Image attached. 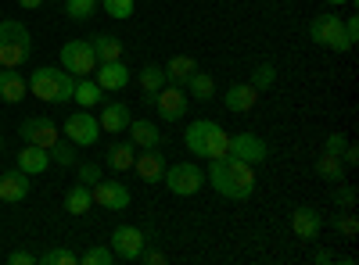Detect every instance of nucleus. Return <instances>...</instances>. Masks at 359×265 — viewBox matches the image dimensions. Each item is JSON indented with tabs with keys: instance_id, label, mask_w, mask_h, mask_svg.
<instances>
[{
	"instance_id": "33",
	"label": "nucleus",
	"mask_w": 359,
	"mask_h": 265,
	"mask_svg": "<svg viewBox=\"0 0 359 265\" xmlns=\"http://www.w3.org/2000/svg\"><path fill=\"white\" fill-rule=\"evenodd\" d=\"M273 83H277V65L273 62H259L252 69V86H255V90H269Z\"/></svg>"
},
{
	"instance_id": "15",
	"label": "nucleus",
	"mask_w": 359,
	"mask_h": 265,
	"mask_svg": "<svg viewBox=\"0 0 359 265\" xmlns=\"http://www.w3.org/2000/svg\"><path fill=\"white\" fill-rule=\"evenodd\" d=\"M133 169H137V176L144 183H158L165 176V155L158 151V147H151V151H144V155L133 158Z\"/></svg>"
},
{
	"instance_id": "41",
	"label": "nucleus",
	"mask_w": 359,
	"mask_h": 265,
	"mask_svg": "<svg viewBox=\"0 0 359 265\" xmlns=\"http://www.w3.org/2000/svg\"><path fill=\"white\" fill-rule=\"evenodd\" d=\"M345 36H348V43L355 47V40H359V18H355V15H348V22H345Z\"/></svg>"
},
{
	"instance_id": "10",
	"label": "nucleus",
	"mask_w": 359,
	"mask_h": 265,
	"mask_svg": "<svg viewBox=\"0 0 359 265\" xmlns=\"http://www.w3.org/2000/svg\"><path fill=\"white\" fill-rule=\"evenodd\" d=\"M90 197H94V204H101V208H108V212H123L133 201L126 183H104V180H97L94 187H90Z\"/></svg>"
},
{
	"instance_id": "2",
	"label": "nucleus",
	"mask_w": 359,
	"mask_h": 265,
	"mask_svg": "<svg viewBox=\"0 0 359 265\" xmlns=\"http://www.w3.org/2000/svg\"><path fill=\"white\" fill-rule=\"evenodd\" d=\"M25 83H29V94L43 104H65V101H72V90H76V76L65 69H50V65L36 69Z\"/></svg>"
},
{
	"instance_id": "9",
	"label": "nucleus",
	"mask_w": 359,
	"mask_h": 265,
	"mask_svg": "<svg viewBox=\"0 0 359 265\" xmlns=\"http://www.w3.org/2000/svg\"><path fill=\"white\" fill-rule=\"evenodd\" d=\"M226 155L241 158V162H248V165H259V162L269 158V147H266V140L255 136V133H237V136H230Z\"/></svg>"
},
{
	"instance_id": "31",
	"label": "nucleus",
	"mask_w": 359,
	"mask_h": 265,
	"mask_svg": "<svg viewBox=\"0 0 359 265\" xmlns=\"http://www.w3.org/2000/svg\"><path fill=\"white\" fill-rule=\"evenodd\" d=\"M331 226L341 233L345 241H355V237H359V219H355V208H338V212L331 215Z\"/></svg>"
},
{
	"instance_id": "3",
	"label": "nucleus",
	"mask_w": 359,
	"mask_h": 265,
	"mask_svg": "<svg viewBox=\"0 0 359 265\" xmlns=\"http://www.w3.org/2000/svg\"><path fill=\"white\" fill-rule=\"evenodd\" d=\"M184 143H187V151L198 155V158H223L226 155V147H230V136L216 126V122H208V119H198L187 126L184 133Z\"/></svg>"
},
{
	"instance_id": "35",
	"label": "nucleus",
	"mask_w": 359,
	"mask_h": 265,
	"mask_svg": "<svg viewBox=\"0 0 359 265\" xmlns=\"http://www.w3.org/2000/svg\"><path fill=\"white\" fill-rule=\"evenodd\" d=\"M115 262V251L111 248H90L86 255H79V265H111Z\"/></svg>"
},
{
	"instance_id": "40",
	"label": "nucleus",
	"mask_w": 359,
	"mask_h": 265,
	"mask_svg": "<svg viewBox=\"0 0 359 265\" xmlns=\"http://www.w3.org/2000/svg\"><path fill=\"white\" fill-rule=\"evenodd\" d=\"M345 143H348L345 133H331V136L323 140V151H327V155H341V151H345Z\"/></svg>"
},
{
	"instance_id": "1",
	"label": "nucleus",
	"mask_w": 359,
	"mask_h": 265,
	"mask_svg": "<svg viewBox=\"0 0 359 265\" xmlns=\"http://www.w3.org/2000/svg\"><path fill=\"white\" fill-rule=\"evenodd\" d=\"M208 183H212L216 194H223L230 201H245L255 190V172L248 162L223 155V158H212V165H208Z\"/></svg>"
},
{
	"instance_id": "42",
	"label": "nucleus",
	"mask_w": 359,
	"mask_h": 265,
	"mask_svg": "<svg viewBox=\"0 0 359 265\" xmlns=\"http://www.w3.org/2000/svg\"><path fill=\"white\" fill-rule=\"evenodd\" d=\"M137 262H147V265H162V262H165V255H162V251H147V248H144Z\"/></svg>"
},
{
	"instance_id": "45",
	"label": "nucleus",
	"mask_w": 359,
	"mask_h": 265,
	"mask_svg": "<svg viewBox=\"0 0 359 265\" xmlns=\"http://www.w3.org/2000/svg\"><path fill=\"white\" fill-rule=\"evenodd\" d=\"M341 162H345V165H355V162H359V151H355L352 143H345V151H341Z\"/></svg>"
},
{
	"instance_id": "37",
	"label": "nucleus",
	"mask_w": 359,
	"mask_h": 265,
	"mask_svg": "<svg viewBox=\"0 0 359 265\" xmlns=\"http://www.w3.org/2000/svg\"><path fill=\"white\" fill-rule=\"evenodd\" d=\"M101 8L111 15V18H118V22H126L130 15H133V0H101Z\"/></svg>"
},
{
	"instance_id": "44",
	"label": "nucleus",
	"mask_w": 359,
	"mask_h": 265,
	"mask_svg": "<svg viewBox=\"0 0 359 265\" xmlns=\"http://www.w3.org/2000/svg\"><path fill=\"white\" fill-rule=\"evenodd\" d=\"M313 262H316V265H331V262H338V255H334V251H316Z\"/></svg>"
},
{
	"instance_id": "6",
	"label": "nucleus",
	"mask_w": 359,
	"mask_h": 265,
	"mask_svg": "<svg viewBox=\"0 0 359 265\" xmlns=\"http://www.w3.org/2000/svg\"><path fill=\"white\" fill-rule=\"evenodd\" d=\"M165 187L176 194V197H194L201 187H205V172L194 165V162H176L165 169Z\"/></svg>"
},
{
	"instance_id": "23",
	"label": "nucleus",
	"mask_w": 359,
	"mask_h": 265,
	"mask_svg": "<svg viewBox=\"0 0 359 265\" xmlns=\"http://www.w3.org/2000/svg\"><path fill=\"white\" fill-rule=\"evenodd\" d=\"M90 43H94L97 65H104V62H123V40H118V36L97 33V36H90Z\"/></svg>"
},
{
	"instance_id": "36",
	"label": "nucleus",
	"mask_w": 359,
	"mask_h": 265,
	"mask_svg": "<svg viewBox=\"0 0 359 265\" xmlns=\"http://www.w3.org/2000/svg\"><path fill=\"white\" fill-rule=\"evenodd\" d=\"M50 158H54L57 165H65V169H69V165H76V143H72V140H69V143L57 140V143L50 147Z\"/></svg>"
},
{
	"instance_id": "7",
	"label": "nucleus",
	"mask_w": 359,
	"mask_h": 265,
	"mask_svg": "<svg viewBox=\"0 0 359 265\" xmlns=\"http://www.w3.org/2000/svg\"><path fill=\"white\" fill-rule=\"evenodd\" d=\"M62 69L72 72L76 79L97 72V54H94V43L90 40H69L62 47Z\"/></svg>"
},
{
	"instance_id": "21",
	"label": "nucleus",
	"mask_w": 359,
	"mask_h": 265,
	"mask_svg": "<svg viewBox=\"0 0 359 265\" xmlns=\"http://www.w3.org/2000/svg\"><path fill=\"white\" fill-rule=\"evenodd\" d=\"M25 94H29V83L22 79V72L18 69H0V101L18 104Z\"/></svg>"
},
{
	"instance_id": "46",
	"label": "nucleus",
	"mask_w": 359,
	"mask_h": 265,
	"mask_svg": "<svg viewBox=\"0 0 359 265\" xmlns=\"http://www.w3.org/2000/svg\"><path fill=\"white\" fill-rule=\"evenodd\" d=\"M18 8H25V11H36V8H43V0H18Z\"/></svg>"
},
{
	"instance_id": "5",
	"label": "nucleus",
	"mask_w": 359,
	"mask_h": 265,
	"mask_svg": "<svg viewBox=\"0 0 359 265\" xmlns=\"http://www.w3.org/2000/svg\"><path fill=\"white\" fill-rule=\"evenodd\" d=\"M309 40L327 50H352V43L345 36V22L338 15H316L309 22Z\"/></svg>"
},
{
	"instance_id": "27",
	"label": "nucleus",
	"mask_w": 359,
	"mask_h": 265,
	"mask_svg": "<svg viewBox=\"0 0 359 265\" xmlns=\"http://www.w3.org/2000/svg\"><path fill=\"white\" fill-rule=\"evenodd\" d=\"M133 158H137V147L133 143H111L104 162H108L111 172H126V169H133Z\"/></svg>"
},
{
	"instance_id": "13",
	"label": "nucleus",
	"mask_w": 359,
	"mask_h": 265,
	"mask_svg": "<svg viewBox=\"0 0 359 265\" xmlns=\"http://www.w3.org/2000/svg\"><path fill=\"white\" fill-rule=\"evenodd\" d=\"M144 248H147V241H144V233H140L137 226H118V229L111 233V251H115V258L137 262Z\"/></svg>"
},
{
	"instance_id": "34",
	"label": "nucleus",
	"mask_w": 359,
	"mask_h": 265,
	"mask_svg": "<svg viewBox=\"0 0 359 265\" xmlns=\"http://www.w3.org/2000/svg\"><path fill=\"white\" fill-rule=\"evenodd\" d=\"M36 262H40V265H79V255L69 251V248H50V251H43Z\"/></svg>"
},
{
	"instance_id": "12",
	"label": "nucleus",
	"mask_w": 359,
	"mask_h": 265,
	"mask_svg": "<svg viewBox=\"0 0 359 265\" xmlns=\"http://www.w3.org/2000/svg\"><path fill=\"white\" fill-rule=\"evenodd\" d=\"M187 101L191 97L180 90L176 83L162 86V90L155 94V108H158V115H162L165 122H180V119H184V115H187Z\"/></svg>"
},
{
	"instance_id": "16",
	"label": "nucleus",
	"mask_w": 359,
	"mask_h": 265,
	"mask_svg": "<svg viewBox=\"0 0 359 265\" xmlns=\"http://www.w3.org/2000/svg\"><path fill=\"white\" fill-rule=\"evenodd\" d=\"M255 101H259V90H255L252 83H233L230 90L223 94V108H226V111H233V115L252 111V108H255Z\"/></svg>"
},
{
	"instance_id": "18",
	"label": "nucleus",
	"mask_w": 359,
	"mask_h": 265,
	"mask_svg": "<svg viewBox=\"0 0 359 265\" xmlns=\"http://www.w3.org/2000/svg\"><path fill=\"white\" fill-rule=\"evenodd\" d=\"M25 197H29V176H25L22 169L0 176V201L18 204V201H25Z\"/></svg>"
},
{
	"instance_id": "17",
	"label": "nucleus",
	"mask_w": 359,
	"mask_h": 265,
	"mask_svg": "<svg viewBox=\"0 0 359 265\" xmlns=\"http://www.w3.org/2000/svg\"><path fill=\"white\" fill-rule=\"evenodd\" d=\"M97 86L108 94H115V90H126L130 86V69L123 65V62H104V65H97Z\"/></svg>"
},
{
	"instance_id": "29",
	"label": "nucleus",
	"mask_w": 359,
	"mask_h": 265,
	"mask_svg": "<svg viewBox=\"0 0 359 265\" xmlns=\"http://www.w3.org/2000/svg\"><path fill=\"white\" fill-rule=\"evenodd\" d=\"M137 83H140V90H144V94H158L162 86H165V69L155 65V62H147V65L137 72Z\"/></svg>"
},
{
	"instance_id": "20",
	"label": "nucleus",
	"mask_w": 359,
	"mask_h": 265,
	"mask_svg": "<svg viewBox=\"0 0 359 265\" xmlns=\"http://www.w3.org/2000/svg\"><path fill=\"white\" fill-rule=\"evenodd\" d=\"M97 122H101V129H108V133H123V129L133 122L130 104H123V101H111V104H104Z\"/></svg>"
},
{
	"instance_id": "32",
	"label": "nucleus",
	"mask_w": 359,
	"mask_h": 265,
	"mask_svg": "<svg viewBox=\"0 0 359 265\" xmlns=\"http://www.w3.org/2000/svg\"><path fill=\"white\" fill-rule=\"evenodd\" d=\"M65 15L72 22H90L97 15V0H65Z\"/></svg>"
},
{
	"instance_id": "26",
	"label": "nucleus",
	"mask_w": 359,
	"mask_h": 265,
	"mask_svg": "<svg viewBox=\"0 0 359 265\" xmlns=\"http://www.w3.org/2000/svg\"><path fill=\"white\" fill-rule=\"evenodd\" d=\"M184 86H187V94H191L194 101H201V104H208V101L216 97V79L208 76V72H194Z\"/></svg>"
},
{
	"instance_id": "30",
	"label": "nucleus",
	"mask_w": 359,
	"mask_h": 265,
	"mask_svg": "<svg viewBox=\"0 0 359 265\" xmlns=\"http://www.w3.org/2000/svg\"><path fill=\"white\" fill-rule=\"evenodd\" d=\"M90 204H94V197H90V187H86V183H76V187L65 194V212H69V215H86Z\"/></svg>"
},
{
	"instance_id": "4",
	"label": "nucleus",
	"mask_w": 359,
	"mask_h": 265,
	"mask_svg": "<svg viewBox=\"0 0 359 265\" xmlns=\"http://www.w3.org/2000/svg\"><path fill=\"white\" fill-rule=\"evenodd\" d=\"M33 54V40H29V29L15 18L0 22V69H22Z\"/></svg>"
},
{
	"instance_id": "19",
	"label": "nucleus",
	"mask_w": 359,
	"mask_h": 265,
	"mask_svg": "<svg viewBox=\"0 0 359 265\" xmlns=\"http://www.w3.org/2000/svg\"><path fill=\"white\" fill-rule=\"evenodd\" d=\"M130 129V143L140 147V151H151V147H162V129L155 122H147V119H137L126 126Z\"/></svg>"
},
{
	"instance_id": "28",
	"label": "nucleus",
	"mask_w": 359,
	"mask_h": 265,
	"mask_svg": "<svg viewBox=\"0 0 359 265\" xmlns=\"http://www.w3.org/2000/svg\"><path fill=\"white\" fill-rule=\"evenodd\" d=\"M72 101H79V108H94V104H101L104 101V90L97 86V79H79L76 83V90H72Z\"/></svg>"
},
{
	"instance_id": "39",
	"label": "nucleus",
	"mask_w": 359,
	"mask_h": 265,
	"mask_svg": "<svg viewBox=\"0 0 359 265\" xmlns=\"http://www.w3.org/2000/svg\"><path fill=\"white\" fill-rule=\"evenodd\" d=\"M97 180H101V165H97V162H83V165H79V183L94 187Z\"/></svg>"
},
{
	"instance_id": "11",
	"label": "nucleus",
	"mask_w": 359,
	"mask_h": 265,
	"mask_svg": "<svg viewBox=\"0 0 359 265\" xmlns=\"http://www.w3.org/2000/svg\"><path fill=\"white\" fill-rule=\"evenodd\" d=\"M18 136H22L25 143L50 151V147L57 143V126H54L50 119H43V115H33V119H25V122L18 126Z\"/></svg>"
},
{
	"instance_id": "22",
	"label": "nucleus",
	"mask_w": 359,
	"mask_h": 265,
	"mask_svg": "<svg viewBox=\"0 0 359 265\" xmlns=\"http://www.w3.org/2000/svg\"><path fill=\"white\" fill-rule=\"evenodd\" d=\"M47 165H50V151H43V147L25 143L22 151H18V169L25 176H40V172H47Z\"/></svg>"
},
{
	"instance_id": "47",
	"label": "nucleus",
	"mask_w": 359,
	"mask_h": 265,
	"mask_svg": "<svg viewBox=\"0 0 359 265\" xmlns=\"http://www.w3.org/2000/svg\"><path fill=\"white\" fill-rule=\"evenodd\" d=\"M323 4H348V0H323Z\"/></svg>"
},
{
	"instance_id": "14",
	"label": "nucleus",
	"mask_w": 359,
	"mask_h": 265,
	"mask_svg": "<svg viewBox=\"0 0 359 265\" xmlns=\"http://www.w3.org/2000/svg\"><path fill=\"white\" fill-rule=\"evenodd\" d=\"M320 226H323V219H320L316 208H309V204H298V208L291 212V229H294L298 241H316Z\"/></svg>"
},
{
	"instance_id": "25",
	"label": "nucleus",
	"mask_w": 359,
	"mask_h": 265,
	"mask_svg": "<svg viewBox=\"0 0 359 265\" xmlns=\"http://www.w3.org/2000/svg\"><path fill=\"white\" fill-rule=\"evenodd\" d=\"M316 176L323 183H341L345 180V162H341V155H320L316 158Z\"/></svg>"
},
{
	"instance_id": "24",
	"label": "nucleus",
	"mask_w": 359,
	"mask_h": 265,
	"mask_svg": "<svg viewBox=\"0 0 359 265\" xmlns=\"http://www.w3.org/2000/svg\"><path fill=\"white\" fill-rule=\"evenodd\" d=\"M162 69H165V83H176L180 86V83H187L198 72V62H194L191 54H176V57H169Z\"/></svg>"
},
{
	"instance_id": "43",
	"label": "nucleus",
	"mask_w": 359,
	"mask_h": 265,
	"mask_svg": "<svg viewBox=\"0 0 359 265\" xmlns=\"http://www.w3.org/2000/svg\"><path fill=\"white\" fill-rule=\"evenodd\" d=\"M8 262H11V265H33L36 258L29 255V251H11V255H8Z\"/></svg>"
},
{
	"instance_id": "8",
	"label": "nucleus",
	"mask_w": 359,
	"mask_h": 265,
	"mask_svg": "<svg viewBox=\"0 0 359 265\" xmlns=\"http://www.w3.org/2000/svg\"><path fill=\"white\" fill-rule=\"evenodd\" d=\"M65 136H69L76 147H94V143H97V136H101V122H97L86 108H83V111H76L72 119L65 122Z\"/></svg>"
},
{
	"instance_id": "38",
	"label": "nucleus",
	"mask_w": 359,
	"mask_h": 265,
	"mask_svg": "<svg viewBox=\"0 0 359 265\" xmlns=\"http://www.w3.org/2000/svg\"><path fill=\"white\" fill-rule=\"evenodd\" d=\"M334 204L338 208H355V187H348L345 180L334 183Z\"/></svg>"
}]
</instances>
